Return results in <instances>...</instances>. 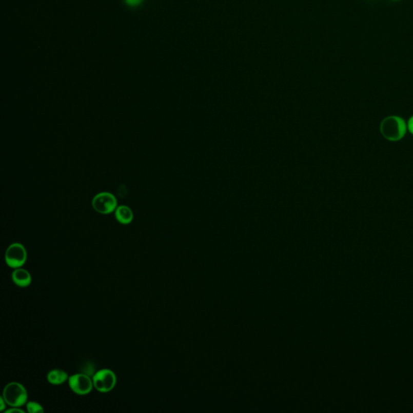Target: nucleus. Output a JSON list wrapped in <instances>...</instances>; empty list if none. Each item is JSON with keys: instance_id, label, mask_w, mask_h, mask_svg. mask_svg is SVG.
Masks as SVG:
<instances>
[{"instance_id": "f257e3e1", "label": "nucleus", "mask_w": 413, "mask_h": 413, "mask_svg": "<svg viewBox=\"0 0 413 413\" xmlns=\"http://www.w3.org/2000/svg\"><path fill=\"white\" fill-rule=\"evenodd\" d=\"M407 123L398 115L386 117L380 124V132L386 140L399 142L402 140L407 132Z\"/></svg>"}, {"instance_id": "f03ea898", "label": "nucleus", "mask_w": 413, "mask_h": 413, "mask_svg": "<svg viewBox=\"0 0 413 413\" xmlns=\"http://www.w3.org/2000/svg\"><path fill=\"white\" fill-rule=\"evenodd\" d=\"M3 398L10 407H21L28 402V391L23 385L18 382H11L3 390Z\"/></svg>"}, {"instance_id": "7ed1b4c3", "label": "nucleus", "mask_w": 413, "mask_h": 413, "mask_svg": "<svg viewBox=\"0 0 413 413\" xmlns=\"http://www.w3.org/2000/svg\"><path fill=\"white\" fill-rule=\"evenodd\" d=\"M94 388L102 393L109 392L115 388L117 379L115 373L109 369H102L93 375Z\"/></svg>"}, {"instance_id": "20e7f679", "label": "nucleus", "mask_w": 413, "mask_h": 413, "mask_svg": "<svg viewBox=\"0 0 413 413\" xmlns=\"http://www.w3.org/2000/svg\"><path fill=\"white\" fill-rule=\"evenodd\" d=\"M28 258L26 249L22 244L13 243L10 245L5 252V262L9 267L16 269L25 264Z\"/></svg>"}, {"instance_id": "39448f33", "label": "nucleus", "mask_w": 413, "mask_h": 413, "mask_svg": "<svg viewBox=\"0 0 413 413\" xmlns=\"http://www.w3.org/2000/svg\"><path fill=\"white\" fill-rule=\"evenodd\" d=\"M68 383L70 390L78 396L88 395L94 388L92 379L86 373H74L69 377Z\"/></svg>"}, {"instance_id": "423d86ee", "label": "nucleus", "mask_w": 413, "mask_h": 413, "mask_svg": "<svg viewBox=\"0 0 413 413\" xmlns=\"http://www.w3.org/2000/svg\"><path fill=\"white\" fill-rule=\"evenodd\" d=\"M117 200L109 192L99 193L92 200V207L100 214H109L116 209Z\"/></svg>"}, {"instance_id": "0eeeda50", "label": "nucleus", "mask_w": 413, "mask_h": 413, "mask_svg": "<svg viewBox=\"0 0 413 413\" xmlns=\"http://www.w3.org/2000/svg\"><path fill=\"white\" fill-rule=\"evenodd\" d=\"M12 280L17 287H27L32 283V276L25 269L16 268L12 273Z\"/></svg>"}, {"instance_id": "6e6552de", "label": "nucleus", "mask_w": 413, "mask_h": 413, "mask_svg": "<svg viewBox=\"0 0 413 413\" xmlns=\"http://www.w3.org/2000/svg\"><path fill=\"white\" fill-rule=\"evenodd\" d=\"M115 217L116 221L122 225H128L133 220V213L128 206L121 205L115 210Z\"/></svg>"}, {"instance_id": "1a4fd4ad", "label": "nucleus", "mask_w": 413, "mask_h": 413, "mask_svg": "<svg viewBox=\"0 0 413 413\" xmlns=\"http://www.w3.org/2000/svg\"><path fill=\"white\" fill-rule=\"evenodd\" d=\"M68 379V373L61 369H53L47 373L48 382L52 385L63 384Z\"/></svg>"}, {"instance_id": "9d476101", "label": "nucleus", "mask_w": 413, "mask_h": 413, "mask_svg": "<svg viewBox=\"0 0 413 413\" xmlns=\"http://www.w3.org/2000/svg\"><path fill=\"white\" fill-rule=\"evenodd\" d=\"M27 411L29 413H43L45 411L42 404L37 402L29 401L26 404Z\"/></svg>"}, {"instance_id": "9b49d317", "label": "nucleus", "mask_w": 413, "mask_h": 413, "mask_svg": "<svg viewBox=\"0 0 413 413\" xmlns=\"http://www.w3.org/2000/svg\"><path fill=\"white\" fill-rule=\"evenodd\" d=\"M6 413H25V411L24 410L21 409V407H11V408L9 409H7L5 411Z\"/></svg>"}, {"instance_id": "f8f14e48", "label": "nucleus", "mask_w": 413, "mask_h": 413, "mask_svg": "<svg viewBox=\"0 0 413 413\" xmlns=\"http://www.w3.org/2000/svg\"><path fill=\"white\" fill-rule=\"evenodd\" d=\"M407 131L413 135V115L410 117L409 120L407 123Z\"/></svg>"}, {"instance_id": "ddd939ff", "label": "nucleus", "mask_w": 413, "mask_h": 413, "mask_svg": "<svg viewBox=\"0 0 413 413\" xmlns=\"http://www.w3.org/2000/svg\"><path fill=\"white\" fill-rule=\"evenodd\" d=\"M126 1L127 4L128 5H131V6H136V5H138V4H140L142 3V0H125Z\"/></svg>"}, {"instance_id": "4468645a", "label": "nucleus", "mask_w": 413, "mask_h": 413, "mask_svg": "<svg viewBox=\"0 0 413 413\" xmlns=\"http://www.w3.org/2000/svg\"><path fill=\"white\" fill-rule=\"evenodd\" d=\"M0 404H1V406H0V411H4V409L6 408L8 404H7V403L5 402V400H4V399L3 398V396L0 397Z\"/></svg>"}, {"instance_id": "2eb2a0df", "label": "nucleus", "mask_w": 413, "mask_h": 413, "mask_svg": "<svg viewBox=\"0 0 413 413\" xmlns=\"http://www.w3.org/2000/svg\"><path fill=\"white\" fill-rule=\"evenodd\" d=\"M390 1H394V2H396V1H399V0H390Z\"/></svg>"}]
</instances>
